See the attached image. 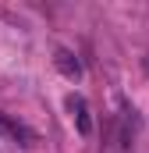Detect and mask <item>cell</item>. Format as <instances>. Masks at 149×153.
<instances>
[{
	"label": "cell",
	"instance_id": "obj_1",
	"mask_svg": "<svg viewBox=\"0 0 149 153\" xmlns=\"http://www.w3.org/2000/svg\"><path fill=\"white\" fill-rule=\"evenodd\" d=\"M68 111H71L74 121H78V132H82V135H89V132H92V121H89V107H85V100H82L78 93L68 96Z\"/></svg>",
	"mask_w": 149,
	"mask_h": 153
},
{
	"label": "cell",
	"instance_id": "obj_2",
	"mask_svg": "<svg viewBox=\"0 0 149 153\" xmlns=\"http://www.w3.org/2000/svg\"><path fill=\"white\" fill-rule=\"evenodd\" d=\"M57 68H60V75H68V78H78L82 75V64L74 61V53H68V50H57Z\"/></svg>",
	"mask_w": 149,
	"mask_h": 153
},
{
	"label": "cell",
	"instance_id": "obj_3",
	"mask_svg": "<svg viewBox=\"0 0 149 153\" xmlns=\"http://www.w3.org/2000/svg\"><path fill=\"white\" fill-rule=\"evenodd\" d=\"M0 135H4V139H25V128H21L18 121H11L7 114H0Z\"/></svg>",
	"mask_w": 149,
	"mask_h": 153
}]
</instances>
